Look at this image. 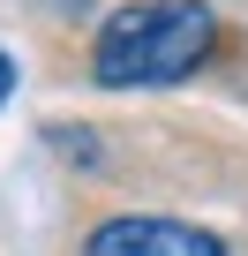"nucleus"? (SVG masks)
Listing matches in <instances>:
<instances>
[{
    "instance_id": "obj_1",
    "label": "nucleus",
    "mask_w": 248,
    "mask_h": 256,
    "mask_svg": "<svg viewBox=\"0 0 248 256\" xmlns=\"http://www.w3.org/2000/svg\"><path fill=\"white\" fill-rule=\"evenodd\" d=\"M218 38L211 0H136V8L105 16L98 46H90V76L105 90H158L203 68Z\"/></svg>"
},
{
    "instance_id": "obj_2",
    "label": "nucleus",
    "mask_w": 248,
    "mask_h": 256,
    "mask_svg": "<svg viewBox=\"0 0 248 256\" xmlns=\"http://www.w3.org/2000/svg\"><path fill=\"white\" fill-rule=\"evenodd\" d=\"M83 256H226L218 234L188 226V218H158V211H120L105 226H90Z\"/></svg>"
},
{
    "instance_id": "obj_3",
    "label": "nucleus",
    "mask_w": 248,
    "mask_h": 256,
    "mask_svg": "<svg viewBox=\"0 0 248 256\" xmlns=\"http://www.w3.org/2000/svg\"><path fill=\"white\" fill-rule=\"evenodd\" d=\"M15 98V60H8V46H0V106Z\"/></svg>"
}]
</instances>
